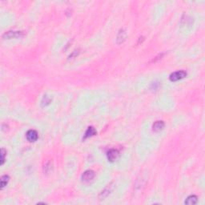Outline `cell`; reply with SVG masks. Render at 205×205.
<instances>
[{"label": "cell", "mask_w": 205, "mask_h": 205, "mask_svg": "<svg viewBox=\"0 0 205 205\" xmlns=\"http://www.w3.org/2000/svg\"><path fill=\"white\" fill-rule=\"evenodd\" d=\"M79 53V50H74V51H73V52L69 55V59H74V57H76L77 55H78Z\"/></svg>", "instance_id": "cell-14"}, {"label": "cell", "mask_w": 205, "mask_h": 205, "mask_svg": "<svg viewBox=\"0 0 205 205\" xmlns=\"http://www.w3.org/2000/svg\"><path fill=\"white\" fill-rule=\"evenodd\" d=\"M119 156H120V153L115 149H111L107 152V159L110 162L115 161L119 158Z\"/></svg>", "instance_id": "cell-4"}, {"label": "cell", "mask_w": 205, "mask_h": 205, "mask_svg": "<svg viewBox=\"0 0 205 205\" xmlns=\"http://www.w3.org/2000/svg\"><path fill=\"white\" fill-rule=\"evenodd\" d=\"M23 36V33L22 31H7L4 34L3 37L6 39H18Z\"/></svg>", "instance_id": "cell-2"}, {"label": "cell", "mask_w": 205, "mask_h": 205, "mask_svg": "<svg viewBox=\"0 0 205 205\" xmlns=\"http://www.w3.org/2000/svg\"><path fill=\"white\" fill-rule=\"evenodd\" d=\"M6 151L5 149L2 148L1 149V165H3L5 161V156H6Z\"/></svg>", "instance_id": "cell-13"}, {"label": "cell", "mask_w": 205, "mask_h": 205, "mask_svg": "<svg viewBox=\"0 0 205 205\" xmlns=\"http://www.w3.org/2000/svg\"><path fill=\"white\" fill-rule=\"evenodd\" d=\"M51 102V99L47 96H44L43 99L42 100V106H46L48 105Z\"/></svg>", "instance_id": "cell-12"}, {"label": "cell", "mask_w": 205, "mask_h": 205, "mask_svg": "<svg viewBox=\"0 0 205 205\" xmlns=\"http://www.w3.org/2000/svg\"><path fill=\"white\" fill-rule=\"evenodd\" d=\"M126 38H127V32H126V31L124 29H120L119 33H118V36H117V43L120 44L122 42H124Z\"/></svg>", "instance_id": "cell-6"}, {"label": "cell", "mask_w": 205, "mask_h": 205, "mask_svg": "<svg viewBox=\"0 0 205 205\" xmlns=\"http://www.w3.org/2000/svg\"><path fill=\"white\" fill-rule=\"evenodd\" d=\"M96 131L94 127H89L88 128H87V131H86V133H85L84 138H88V137H91V136H92V135H96Z\"/></svg>", "instance_id": "cell-10"}, {"label": "cell", "mask_w": 205, "mask_h": 205, "mask_svg": "<svg viewBox=\"0 0 205 205\" xmlns=\"http://www.w3.org/2000/svg\"><path fill=\"white\" fill-rule=\"evenodd\" d=\"M9 180H10V177L8 176H7V175H4V176H3L1 177V188L3 189V188H4V187L5 186H7V183H8V181H9Z\"/></svg>", "instance_id": "cell-11"}, {"label": "cell", "mask_w": 205, "mask_h": 205, "mask_svg": "<svg viewBox=\"0 0 205 205\" xmlns=\"http://www.w3.org/2000/svg\"><path fill=\"white\" fill-rule=\"evenodd\" d=\"M111 191H112V187H111V185H108V186H107V187L103 191H101V193L99 194V198L100 199L105 198V197H107V196L111 193Z\"/></svg>", "instance_id": "cell-9"}, {"label": "cell", "mask_w": 205, "mask_h": 205, "mask_svg": "<svg viewBox=\"0 0 205 205\" xmlns=\"http://www.w3.org/2000/svg\"><path fill=\"white\" fill-rule=\"evenodd\" d=\"M26 137L29 142H36L38 139L39 135L36 130H29L26 134Z\"/></svg>", "instance_id": "cell-5"}, {"label": "cell", "mask_w": 205, "mask_h": 205, "mask_svg": "<svg viewBox=\"0 0 205 205\" xmlns=\"http://www.w3.org/2000/svg\"><path fill=\"white\" fill-rule=\"evenodd\" d=\"M164 126H165V124H164L163 121H156L152 126V130L156 132H159V131L163 130Z\"/></svg>", "instance_id": "cell-7"}, {"label": "cell", "mask_w": 205, "mask_h": 205, "mask_svg": "<svg viewBox=\"0 0 205 205\" xmlns=\"http://www.w3.org/2000/svg\"><path fill=\"white\" fill-rule=\"evenodd\" d=\"M187 76V72L185 71H178L173 72L170 74L169 79L172 82H176L182 79L185 78Z\"/></svg>", "instance_id": "cell-1"}, {"label": "cell", "mask_w": 205, "mask_h": 205, "mask_svg": "<svg viewBox=\"0 0 205 205\" xmlns=\"http://www.w3.org/2000/svg\"><path fill=\"white\" fill-rule=\"evenodd\" d=\"M95 177V172L92 170H87L82 175V180L83 182H89L92 180Z\"/></svg>", "instance_id": "cell-3"}, {"label": "cell", "mask_w": 205, "mask_h": 205, "mask_svg": "<svg viewBox=\"0 0 205 205\" xmlns=\"http://www.w3.org/2000/svg\"><path fill=\"white\" fill-rule=\"evenodd\" d=\"M197 200H198L197 196L195 195H189V196L187 197V200L184 202V204L188 205H193L197 203Z\"/></svg>", "instance_id": "cell-8"}]
</instances>
